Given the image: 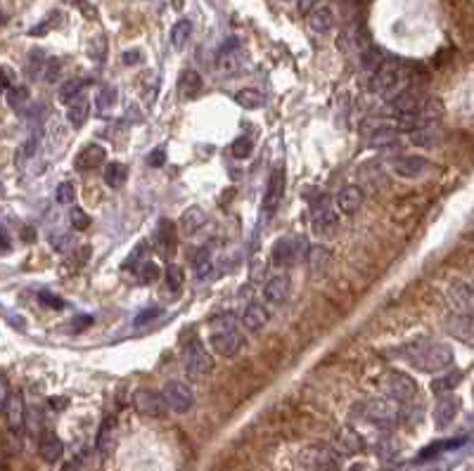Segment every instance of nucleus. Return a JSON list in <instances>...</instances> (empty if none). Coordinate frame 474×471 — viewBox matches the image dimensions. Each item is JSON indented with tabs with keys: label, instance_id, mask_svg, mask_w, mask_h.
I'll list each match as a JSON object with an SVG mask.
<instances>
[{
	"label": "nucleus",
	"instance_id": "f257e3e1",
	"mask_svg": "<svg viewBox=\"0 0 474 471\" xmlns=\"http://www.w3.org/2000/svg\"><path fill=\"white\" fill-rule=\"evenodd\" d=\"M401 355L420 372H444L453 365V348L448 344L432 341V339H422V341L405 344L401 348Z\"/></svg>",
	"mask_w": 474,
	"mask_h": 471
},
{
	"label": "nucleus",
	"instance_id": "f03ea898",
	"mask_svg": "<svg viewBox=\"0 0 474 471\" xmlns=\"http://www.w3.org/2000/svg\"><path fill=\"white\" fill-rule=\"evenodd\" d=\"M398 83H401V64L396 60H382L372 69L370 90L375 95H387L392 100L398 93Z\"/></svg>",
	"mask_w": 474,
	"mask_h": 471
},
{
	"label": "nucleus",
	"instance_id": "7ed1b4c3",
	"mask_svg": "<svg viewBox=\"0 0 474 471\" xmlns=\"http://www.w3.org/2000/svg\"><path fill=\"white\" fill-rule=\"evenodd\" d=\"M306 254H308V242L304 237H280L270 247V263L275 268H290V265H295Z\"/></svg>",
	"mask_w": 474,
	"mask_h": 471
},
{
	"label": "nucleus",
	"instance_id": "20e7f679",
	"mask_svg": "<svg viewBox=\"0 0 474 471\" xmlns=\"http://www.w3.org/2000/svg\"><path fill=\"white\" fill-rule=\"evenodd\" d=\"M161 398H164V402H166L168 410H173L176 414H185L195 407V391L190 389V384L176 382V379H171V382L164 384Z\"/></svg>",
	"mask_w": 474,
	"mask_h": 471
},
{
	"label": "nucleus",
	"instance_id": "39448f33",
	"mask_svg": "<svg viewBox=\"0 0 474 471\" xmlns=\"http://www.w3.org/2000/svg\"><path fill=\"white\" fill-rule=\"evenodd\" d=\"M183 362H185V372H188V377H193V379L207 377V374L213 370L211 355H209V350L204 348V344L197 341V339L185 346Z\"/></svg>",
	"mask_w": 474,
	"mask_h": 471
},
{
	"label": "nucleus",
	"instance_id": "423d86ee",
	"mask_svg": "<svg viewBox=\"0 0 474 471\" xmlns=\"http://www.w3.org/2000/svg\"><path fill=\"white\" fill-rule=\"evenodd\" d=\"M285 190H287V175H285V168L282 166H275L273 173L268 175V185H266V195H263V218L270 220L278 211L282 197H285Z\"/></svg>",
	"mask_w": 474,
	"mask_h": 471
},
{
	"label": "nucleus",
	"instance_id": "0eeeda50",
	"mask_svg": "<svg viewBox=\"0 0 474 471\" xmlns=\"http://www.w3.org/2000/svg\"><path fill=\"white\" fill-rule=\"evenodd\" d=\"M133 407L140 414L152 417V419H161V417H166V412H168L166 402H164V398H161V391H155V389H138L135 391Z\"/></svg>",
	"mask_w": 474,
	"mask_h": 471
},
{
	"label": "nucleus",
	"instance_id": "6e6552de",
	"mask_svg": "<svg viewBox=\"0 0 474 471\" xmlns=\"http://www.w3.org/2000/svg\"><path fill=\"white\" fill-rule=\"evenodd\" d=\"M385 389L394 402H408L417 396V384L413 382V377L396 370L389 372L385 377Z\"/></svg>",
	"mask_w": 474,
	"mask_h": 471
},
{
	"label": "nucleus",
	"instance_id": "1a4fd4ad",
	"mask_svg": "<svg viewBox=\"0 0 474 471\" xmlns=\"http://www.w3.org/2000/svg\"><path fill=\"white\" fill-rule=\"evenodd\" d=\"M209 344H211V350L216 355H221V357H235L242 350V344H245V339H242V334L237 332V329H213L211 339H209Z\"/></svg>",
	"mask_w": 474,
	"mask_h": 471
},
{
	"label": "nucleus",
	"instance_id": "9d476101",
	"mask_svg": "<svg viewBox=\"0 0 474 471\" xmlns=\"http://www.w3.org/2000/svg\"><path fill=\"white\" fill-rule=\"evenodd\" d=\"M425 95L415 88H403L401 93H396L392 98V109L396 116H408V114H417L420 116L422 105H425Z\"/></svg>",
	"mask_w": 474,
	"mask_h": 471
},
{
	"label": "nucleus",
	"instance_id": "9b49d317",
	"mask_svg": "<svg viewBox=\"0 0 474 471\" xmlns=\"http://www.w3.org/2000/svg\"><path fill=\"white\" fill-rule=\"evenodd\" d=\"M301 462L313 471H340L342 469L340 459H337L335 452H332L330 447H323V445L308 447V450L301 455Z\"/></svg>",
	"mask_w": 474,
	"mask_h": 471
},
{
	"label": "nucleus",
	"instance_id": "f8f14e48",
	"mask_svg": "<svg viewBox=\"0 0 474 471\" xmlns=\"http://www.w3.org/2000/svg\"><path fill=\"white\" fill-rule=\"evenodd\" d=\"M446 329L453 339H458L465 346L474 344V325H472V315L470 313H455L446 320Z\"/></svg>",
	"mask_w": 474,
	"mask_h": 471
},
{
	"label": "nucleus",
	"instance_id": "ddd939ff",
	"mask_svg": "<svg viewBox=\"0 0 474 471\" xmlns=\"http://www.w3.org/2000/svg\"><path fill=\"white\" fill-rule=\"evenodd\" d=\"M176 230L178 228L168 218H161L159 225H157L155 244H157V249H159V254L164 258H168L173 251H176V244H178V232Z\"/></svg>",
	"mask_w": 474,
	"mask_h": 471
},
{
	"label": "nucleus",
	"instance_id": "4468645a",
	"mask_svg": "<svg viewBox=\"0 0 474 471\" xmlns=\"http://www.w3.org/2000/svg\"><path fill=\"white\" fill-rule=\"evenodd\" d=\"M3 412H5V417H8V429L12 431L15 436H19L21 431H24V427H26V405H24V398H21L19 393H12Z\"/></svg>",
	"mask_w": 474,
	"mask_h": 471
},
{
	"label": "nucleus",
	"instance_id": "2eb2a0df",
	"mask_svg": "<svg viewBox=\"0 0 474 471\" xmlns=\"http://www.w3.org/2000/svg\"><path fill=\"white\" fill-rule=\"evenodd\" d=\"M363 412H365V417H368L370 422L392 424L394 419H396V402H394V400H385V398H375V400L365 402Z\"/></svg>",
	"mask_w": 474,
	"mask_h": 471
},
{
	"label": "nucleus",
	"instance_id": "dca6fc26",
	"mask_svg": "<svg viewBox=\"0 0 474 471\" xmlns=\"http://www.w3.org/2000/svg\"><path fill=\"white\" fill-rule=\"evenodd\" d=\"M458 410H460V400L455 398V396H450V393L441 396L437 407H434V424H437V429H448L450 424H453Z\"/></svg>",
	"mask_w": 474,
	"mask_h": 471
},
{
	"label": "nucleus",
	"instance_id": "f3484780",
	"mask_svg": "<svg viewBox=\"0 0 474 471\" xmlns=\"http://www.w3.org/2000/svg\"><path fill=\"white\" fill-rule=\"evenodd\" d=\"M242 325H245L247 332L252 334H258L263 327L268 325V310L263 303H258V301H252V303L245 305V310H242Z\"/></svg>",
	"mask_w": 474,
	"mask_h": 471
},
{
	"label": "nucleus",
	"instance_id": "a211bd4d",
	"mask_svg": "<svg viewBox=\"0 0 474 471\" xmlns=\"http://www.w3.org/2000/svg\"><path fill=\"white\" fill-rule=\"evenodd\" d=\"M394 173L401 175V178H420L422 173L430 168V161H427L425 157H398L394 159Z\"/></svg>",
	"mask_w": 474,
	"mask_h": 471
},
{
	"label": "nucleus",
	"instance_id": "6ab92c4d",
	"mask_svg": "<svg viewBox=\"0 0 474 471\" xmlns=\"http://www.w3.org/2000/svg\"><path fill=\"white\" fill-rule=\"evenodd\" d=\"M105 159H107V152L103 145H86L74 159V166L76 171H93V168L103 166Z\"/></svg>",
	"mask_w": 474,
	"mask_h": 471
},
{
	"label": "nucleus",
	"instance_id": "aec40b11",
	"mask_svg": "<svg viewBox=\"0 0 474 471\" xmlns=\"http://www.w3.org/2000/svg\"><path fill=\"white\" fill-rule=\"evenodd\" d=\"M290 289H292L290 277L275 275L263 285V299H266L268 303H285V301L290 299Z\"/></svg>",
	"mask_w": 474,
	"mask_h": 471
},
{
	"label": "nucleus",
	"instance_id": "412c9836",
	"mask_svg": "<svg viewBox=\"0 0 474 471\" xmlns=\"http://www.w3.org/2000/svg\"><path fill=\"white\" fill-rule=\"evenodd\" d=\"M363 206V190L358 185H346L337 195V208L346 215H353L358 208Z\"/></svg>",
	"mask_w": 474,
	"mask_h": 471
},
{
	"label": "nucleus",
	"instance_id": "4be33fe9",
	"mask_svg": "<svg viewBox=\"0 0 474 471\" xmlns=\"http://www.w3.org/2000/svg\"><path fill=\"white\" fill-rule=\"evenodd\" d=\"M204 223H207V213L202 211L200 206H188L183 211V215H180L178 228H180V232H183L185 237H193L202 228H204Z\"/></svg>",
	"mask_w": 474,
	"mask_h": 471
},
{
	"label": "nucleus",
	"instance_id": "5701e85b",
	"mask_svg": "<svg viewBox=\"0 0 474 471\" xmlns=\"http://www.w3.org/2000/svg\"><path fill=\"white\" fill-rule=\"evenodd\" d=\"M38 452H41V457L48 464H55V462H60L62 455H64V443L60 441V436L48 431V434H43L41 441H38Z\"/></svg>",
	"mask_w": 474,
	"mask_h": 471
},
{
	"label": "nucleus",
	"instance_id": "b1692460",
	"mask_svg": "<svg viewBox=\"0 0 474 471\" xmlns=\"http://www.w3.org/2000/svg\"><path fill=\"white\" fill-rule=\"evenodd\" d=\"M308 24H311L313 31L318 33H327L332 31V26H335V12H332L330 5H313L311 12H308Z\"/></svg>",
	"mask_w": 474,
	"mask_h": 471
},
{
	"label": "nucleus",
	"instance_id": "393cba45",
	"mask_svg": "<svg viewBox=\"0 0 474 471\" xmlns=\"http://www.w3.org/2000/svg\"><path fill=\"white\" fill-rule=\"evenodd\" d=\"M337 225V215L330 211V199L320 197L318 204H313V228L315 232L332 230Z\"/></svg>",
	"mask_w": 474,
	"mask_h": 471
},
{
	"label": "nucleus",
	"instance_id": "a878e982",
	"mask_svg": "<svg viewBox=\"0 0 474 471\" xmlns=\"http://www.w3.org/2000/svg\"><path fill=\"white\" fill-rule=\"evenodd\" d=\"M335 445H337V450L344 452V455H353V452L363 450V438L358 436V431H353L351 427H344V429H340V434H337Z\"/></svg>",
	"mask_w": 474,
	"mask_h": 471
},
{
	"label": "nucleus",
	"instance_id": "bb28decb",
	"mask_svg": "<svg viewBox=\"0 0 474 471\" xmlns=\"http://www.w3.org/2000/svg\"><path fill=\"white\" fill-rule=\"evenodd\" d=\"M202 90V76L195 69H185L178 78V93L183 100H193Z\"/></svg>",
	"mask_w": 474,
	"mask_h": 471
},
{
	"label": "nucleus",
	"instance_id": "cd10ccee",
	"mask_svg": "<svg viewBox=\"0 0 474 471\" xmlns=\"http://www.w3.org/2000/svg\"><path fill=\"white\" fill-rule=\"evenodd\" d=\"M450 301L455 303V308L462 313H472V287L467 282H453L448 289Z\"/></svg>",
	"mask_w": 474,
	"mask_h": 471
},
{
	"label": "nucleus",
	"instance_id": "c85d7f7f",
	"mask_svg": "<svg viewBox=\"0 0 474 471\" xmlns=\"http://www.w3.org/2000/svg\"><path fill=\"white\" fill-rule=\"evenodd\" d=\"M308 265H311L313 275H325L327 268L332 265V254L327 247H311L308 249Z\"/></svg>",
	"mask_w": 474,
	"mask_h": 471
},
{
	"label": "nucleus",
	"instance_id": "c756f323",
	"mask_svg": "<svg viewBox=\"0 0 474 471\" xmlns=\"http://www.w3.org/2000/svg\"><path fill=\"white\" fill-rule=\"evenodd\" d=\"M103 178H105L107 187H112V190H116V187H123V185H126V180H128V168H126V163H121V161L107 163Z\"/></svg>",
	"mask_w": 474,
	"mask_h": 471
},
{
	"label": "nucleus",
	"instance_id": "7c9ffc66",
	"mask_svg": "<svg viewBox=\"0 0 474 471\" xmlns=\"http://www.w3.org/2000/svg\"><path fill=\"white\" fill-rule=\"evenodd\" d=\"M88 116H90V105H88V100H86V98H78V100H74V102L69 105L67 118H69V123H71L74 128H83V126H86Z\"/></svg>",
	"mask_w": 474,
	"mask_h": 471
},
{
	"label": "nucleus",
	"instance_id": "2f4dec72",
	"mask_svg": "<svg viewBox=\"0 0 474 471\" xmlns=\"http://www.w3.org/2000/svg\"><path fill=\"white\" fill-rule=\"evenodd\" d=\"M410 143L417 145V147H434L439 143V133H437V128L430 126V123H425V126H417L410 130Z\"/></svg>",
	"mask_w": 474,
	"mask_h": 471
},
{
	"label": "nucleus",
	"instance_id": "473e14b6",
	"mask_svg": "<svg viewBox=\"0 0 474 471\" xmlns=\"http://www.w3.org/2000/svg\"><path fill=\"white\" fill-rule=\"evenodd\" d=\"M116 105V88L114 86H103L95 98V109H98V116L107 118V114L112 112V107Z\"/></svg>",
	"mask_w": 474,
	"mask_h": 471
},
{
	"label": "nucleus",
	"instance_id": "72a5a7b5",
	"mask_svg": "<svg viewBox=\"0 0 474 471\" xmlns=\"http://www.w3.org/2000/svg\"><path fill=\"white\" fill-rule=\"evenodd\" d=\"M460 379H462V372L460 370H450V372L441 374V377H439L437 382L432 384V391L437 396H446V393H450L453 389H458Z\"/></svg>",
	"mask_w": 474,
	"mask_h": 471
},
{
	"label": "nucleus",
	"instance_id": "f704fd0d",
	"mask_svg": "<svg viewBox=\"0 0 474 471\" xmlns=\"http://www.w3.org/2000/svg\"><path fill=\"white\" fill-rule=\"evenodd\" d=\"M190 36H193V21H190V19H180V21H176V24H173V29H171V45L176 50H183L185 45H188Z\"/></svg>",
	"mask_w": 474,
	"mask_h": 471
},
{
	"label": "nucleus",
	"instance_id": "c9c22d12",
	"mask_svg": "<svg viewBox=\"0 0 474 471\" xmlns=\"http://www.w3.org/2000/svg\"><path fill=\"white\" fill-rule=\"evenodd\" d=\"M235 102L240 107H245V109H261L263 105H266V98H263L258 90H254V88H245V90H240V93L235 95Z\"/></svg>",
	"mask_w": 474,
	"mask_h": 471
},
{
	"label": "nucleus",
	"instance_id": "e433bc0d",
	"mask_svg": "<svg viewBox=\"0 0 474 471\" xmlns=\"http://www.w3.org/2000/svg\"><path fill=\"white\" fill-rule=\"evenodd\" d=\"M83 88H86V83L78 81V78L64 81V83L60 86V102H64V105H71L74 100L83 98Z\"/></svg>",
	"mask_w": 474,
	"mask_h": 471
},
{
	"label": "nucleus",
	"instance_id": "4c0bfd02",
	"mask_svg": "<svg viewBox=\"0 0 474 471\" xmlns=\"http://www.w3.org/2000/svg\"><path fill=\"white\" fill-rule=\"evenodd\" d=\"M190 260H193V268H195L197 277H207L209 272H211V251H209L207 247L197 249L193 256H190Z\"/></svg>",
	"mask_w": 474,
	"mask_h": 471
},
{
	"label": "nucleus",
	"instance_id": "58836bf2",
	"mask_svg": "<svg viewBox=\"0 0 474 471\" xmlns=\"http://www.w3.org/2000/svg\"><path fill=\"white\" fill-rule=\"evenodd\" d=\"M164 280H166V287L171 289L173 294H178L185 285V272L178 263H168L166 270H164Z\"/></svg>",
	"mask_w": 474,
	"mask_h": 471
},
{
	"label": "nucleus",
	"instance_id": "ea45409f",
	"mask_svg": "<svg viewBox=\"0 0 474 471\" xmlns=\"http://www.w3.org/2000/svg\"><path fill=\"white\" fill-rule=\"evenodd\" d=\"M135 270H138V280L143 282V285H155V282L161 277V268L155 263V260H145V263H140Z\"/></svg>",
	"mask_w": 474,
	"mask_h": 471
},
{
	"label": "nucleus",
	"instance_id": "a19ab883",
	"mask_svg": "<svg viewBox=\"0 0 474 471\" xmlns=\"http://www.w3.org/2000/svg\"><path fill=\"white\" fill-rule=\"evenodd\" d=\"M29 102V88L24 86H15L8 90V105L12 107L15 112H21Z\"/></svg>",
	"mask_w": 474,
	"mask_h": 471
},
{
	"label": "nucleus",
	"instance_id": "79ce46f5",
	"mask_svg": "<svg viewBox=\"0 0 474 471\" xmlns=\"http://www.w3.org/2000/svg\"><path fill=\"white\" fill-rule=\"evenodd\" d=\"M396 143H398V130H394V128L375 130V133H372V140H370L372 147H392Z\"/></svg>",
	"mask_w": 474,
	"mask_h": 471
},
{
	"label": "nucleus",
	"instance_id": "37998d69",
	"mask_svg": "<svg viewBox=\"0 0 474 471\" xmlns=\"http://www.w3.org/2000/svg\"><path fill=\"white\" fill-rule=\"evenodd\" d=\"M230 152H233L235 159H249L254 152V140L249 135H240L233 143V147H230Z\"/></svg>",
	"mask_w": 474,
	"mask_h": 471
},
{
	"label": "nucleus",
	"instance_id": "c03bdc74",
	"mask_svg": "<svg viewBox=\"0 0 474 471\" xmlns=\"http://www.w3.org/2000/svg\"><path fill=\"white\" fill-rule=\"evenodd\" d=\"M69 223H71V228L81 232V230H88L93 220H90V215L83 211L81 206H76V208H71V211H69Z\"/></svg>",
	"mask_w": 474,
	"mask_h": 471
},
{
	"label": "nucleus",
	"instance_id": "a18cd8bd",
	"mask_svg": "<svg viewBox=\"0 0 474 471\" xmlns=\"http://www.w3.org/2000/svg\"><path fill=\"white\" fill-rule=\"evenodd\" d=\"M55 199L58 204H71L76 199V187L74 183H69V180H64V183L58 185V190H55Z\"/></svg>",
	"mask_w": 474,
	"mask_h": 471
},
{
	"label": "nucleus",
	"instance_id": "49530a36",
	"mask_svg": "<svg viewBox=\"0 0 474 471\" xmlns=\"http://www.w3.org/2000/svg\"><path fill=\"white\" fill-rule=\"evenodd\" d=\"M36 145H38V138H36V135H29V138H26V143L19 145V150H17V163L29 161V159L36 154Z\"/></svg>",
	"mask_w": 474,
	"mask_h": 471
},
{
	"label": "nucleus",
	"instance_id": "de8ad7c7",
	"mask_svg": "<svg viewBox=\"0 0 474 471\" xmlns=\"http://www.w3.org/2000/svg\"><path fill=\"white\" fill-rule=\"evenodd\" d=\"M235 320H237L235 313H221L209 322V327H211V332L213 329H235Z\"/></svg>",
	"mask_w": 474,
	"mask_h": 471
},
{
	"label": "nucleus",
	"instance_id": "09e8293b",
	"mask_svg": "<svg viewBox=\"0 0 474 471\" xmlns=\"http://www.w3.org/2000/svg\"><path fill=\"white\" fill-rule=\"evenodd\" d=\"M159 315H161V308H157V305H150V308H145L143 313L135 315L133 325H135V327H143V325H148V322L157 320Z\"/></svg>",
	"mask_w": 474,
	"mask_h": 471
},
{
	"label": "nucleus",
	"instance_id": "8fccbe9b",
	"mask_svg": "<svg viewBox=\"0 0 474 471\" xmlns=\"http://www.w3.org/2000/svg\"><path fill=\"white\" fill-rule=\"evenodd\" d=\"M10 396H12V389H10L8 377H3V374H0V412L5 410V405H8V400H10Z\"/></svg>",
	"mask_w": 474,
	"mask_h": 471
},
{
	"label": "nucleus",
	"instance_id": "3c124183",
	"mask_svg": "<svg viewBox=\"0 0 474 471\" xmlns=\"http://www.w3.org/2000/svg\"><path fill=\"white\" fill-rule=\"evenodd\" d=\"M60 69H62L60 60H50V62H48V69H45V81H48V83H55V81H58Z\"/></svg>",
	"mask_w": 474,
	"mask_h": 471
},
{
	"label": "nucleus",
	"instance_id": "603ef678",
	"mask_svg": "<svg viewBox=\"0 0 474 471\" xmlns=\"http://www.w3.org/2000/svg\"><path fill=\"white\" fill-rule=\"evenodd\" d=\"M38 299H41L43 303H48L50 308H55V310L64 308V301L58 299V296H53V294H48V292H41V294H38Z\"/></svg>",
	"mask_w": 474,
	"mask_h": 471
},
{
	"label": "nucleus",
	"instance_id": "864d4df0",
	"mask_svg": "<svg viewBox=\"0 0 474 471\" xmlns=\"http://www.w3.org/2000/svg\"><path fill=\"white\" fill-rule=\"evenodd\" d=\"M12 78H15V73L10 71L8 66H3V69H0V90L12 88Z\"/></svg>",
	"mask_w": 474,
	"mask_h": 471
},
{
	"label": "nucleus",
	"instance_id": "5fc2aeb1",
	"mask_svg": "<svg viewBox=\"0 0 474 471\" xmlns=\"http://www.w3.org/2000/svg\"><path fill=\"white\" fill-rule=\"evenodd\" d=\"M143 254H145V242H140L138 247H133L131 256L126 258V263H123V268H131V263H133V260H135V263H138V260L143 258Z\"/></svg>",
	"mask_w": 474,
	"mask_h": 471
},
{
	"label": "nucleus",
	"instance_id": "6e6d98bb",
	"mask_svg": "<svg viewBox=\"0 0 474 471\" xmlns=\"http://www.w3.org/2000/svg\"><path fill=\"white\" fill-rule=\"evenodd\" d=\"M164 161H166V154H164V150H152L150 152V157H148L150 166H164Z\"/></svg>",
	"mask_w": 474,
	"mask_h": 471
},
{
	"label": "nucleus",
	"instance_id": "4d7b16f0",
	"mask_svg": "<svg viewBox=\"0 0 474 471\" xmlns=\"http://www.w3.org/2000/svg\"><path fill=\"white\" fill-rule=\"evenodd\" d=\"M123 62H126V64H135V62H140V50H128V53H123Z\"/></svg>",
	"mask_w": 474,
	"mask_h": 471
},
{
	"label": "nucleus",
	"instance_id": "13d9d810",
	"mask_svg": "<svg viewBox=\"0 0 474 471\" xmlns=\"http://www.w3.org/2000/svg\"><path fill=\"white\" fill-rule=\"evenodd\" d=\"M8 249H10V237L5 232V228H0V251H8Z\"/></svg>",
	"mask_w": 474,
	"mask_h": 471
},
{
	"label": "nucleus",
	"instance_id": "bf43d9fd",
	"mask_svg": "<svg viewBox=\"0 0 474 471\" xmlns=\"http://www.w3.org/2000/svg\"><path fill=\"white\" fill-rule=\"evenodd\" d=\"M311 8H313V0H299V10H301L304 15L311 12Z\"/></svg>",
	"mask_w": 474,
	"mask_h": 471
},
{
	"label": "nucleus",
	"instance_id": "052dcab7",
	"mask_svg": "<svg viewBox=\"0 0 474 471\" xmlns=\"http://www.w3.org/2000/svg\"><path fill=\"white\" fill-rule=\"evenodd\" d=\"M62 471H78V464H76V462H67V464H64V469H62Z\"/></svg>",
	"mask_w": 474,
	"mask_h": 471
},
{
	"label": "nucleus",
	"instance_id": "680f3d73",
	"mask_svg": "<svg viewBox=\"0 0 474 471\" xmlns=\"http://www.w3.org/2000/svg\"><path fill=\"white\" fill-rule=\"evenodd\" d=\"M3 21H5V17H3V15H0V24H3Z\"/></svg>",
	"mask_w": 474,
	"mask_h": 471
},
{
	"label": "nucleus",
	"instance_id": "e2e57ef3",
	"mask_svg": "<svg viewBox=\"0 0 474 471\" xmlns=\"http://www.w3.org/2000/svg\"><path fill=\"white\" fill-rule=\"evenodd\" d=\"M0 192H3V185H0Z\"/></svg>",
	"mask_w": 474,
	"mask_h": 471
}]
</instances>
